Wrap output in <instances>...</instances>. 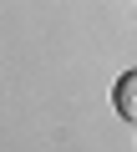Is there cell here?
<instances>
[{
    "label": "cell",
    "instance_id": "cell-1",
    "mask_svg": "<svg viewBox=\"0 0 137 152\" xmlns=\"http://www.w3.org/2000/svg\"><path fill=\"white\" fill-rule=\"evenodd\" d=\"M112 102L127 122H137V71H122V81L112 86Z\"/></svg>",
    "mask_w": 137,
    "mask_h": 152
}]
</instances>
